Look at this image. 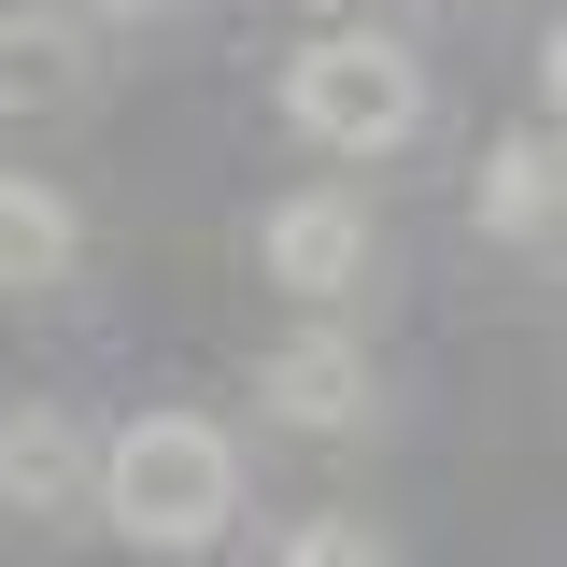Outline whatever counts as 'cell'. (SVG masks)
Instances as JSON below:
<instances>
[{"instance_id": "cell-4", "label": "cell", "mask_w": 567, "mask_h": 567, "mask_svg": "<svg viewBox=\"0 0 567 567\" xmlns=\"http://www.w3.org/2000/svg\"><path fill=\"white\" fill-rule=\"evenodd\" d=\"M256 256H270V284H284V298L341 312L354 284H369V256H383V227H369V199H341V185H312V199H270V227H256Z\"/></svg>"}, {"instance_id": "cell-5", "label": "cell", "mask_w": 567, "mask_h": 567, "mask_svg": "<svg viewBox=\"0 0 567 567\" xmlns=\"http://www.w3.org/2000/svg\"><path fill=\"white\" fill-rule=\"evenodd\" d=\"M256 398H270V425H312V440H341V425H369L383 369H369V341H354V327H298V341H270Z\"/></svg>"}, {"instance_id": "cell-10", "label": "cell", "mask_w": 567, "mask_h": 567, "mask_svg": "<svg viewBox=\"0 0 567 567\" xmlns=\"http://www.w3.org/2000/svg\"><path fill=\"white\" fill-rule=\"evenodd\" d=\"M71 29H142V14H171V0H58Z\"/></svg>"}, {"instance_id": "cell-7", "label": "cell", "mask_w": 567, "mask_h": 567, "mask_svg": "<svg viewBox=\"0 0 567 567\" xmlns=\"http://www.w3.org/2000/svg\"><path fill=\"white\" fill-rule=\"evenodd\" d=\"M71 256H85V213L43 171H0V298H58Z\"/></svg>"}, {"instance_id": "cell-8", "label": "cell", "mask_w": 567, "mask_h": 567, "mask_svg": "<svg viewBox=\"0 0 567 567\" xmlns=\"http://www.w3.org/2000/svg\"><path fill=\"white\" fill-rule=\"evenodd\" d=\"M554 128H511L483 156V185H468V213H483V241H554Z\"/></svg>"}, {"instance_id": "cell-2", "label": "cell", "mask_w": 567, "mask_h": 567, "mask_svg": "<svg viewBox=\"0 0 567 567\" xmlns=\"http://www.w3.org/2000/svg\"><path fill=\"white\" fill-rule=\"evenodd\" d=\"M284 128L312 142V156H398L425 128V71L383 29H327V43L284 58Z\"/></svg>"}, {"instance_id": "cell-6", "label": "cell", "mask_w": 567, "mask_h": 567, "mask_svg": "<svg viewBox=\"0 0 567 567\" xmlns=\"http://www.w3.org/2000/svg\"><path fill=\"white\" fill-rule=\"evenodd\" d=\"M85 29H71L58 0H14V14H0V114H71V100H85Z\"/></svg>"}, {"instance_id": "cell-11", "label": "cell", "mask_w": 567, "mask_h": 567, "mask_svg": "<svg viewBox=\"0 0 567 567\" xmlns=\"http://www.w3.org/2000/svg\"><path fill=\"white\" fill-rule=\"evenodd\" d=\"M454 14H483V0H454Z\"/></svg>"}, {"instance_id": "cell-3", "label": "cell", "mask_w": 567, "mask_h": 567, "mask_svg": "<svg viewBox=\"0 0 567 567\" xmlns=\"http://www.w3.org/2000/svg\"><path fill=\"white\" fill-rule=\"evenodd\" d=\"M85 496H100V425L71 398H14L0 412V511L14 525H71Z\"/></svg>"}, {"instance_id": "cell-9", "label": "cell", "mask_w": 567, "mask_h": 567, "mask_svg": "<svg viewBox=\"0 0 567 567\" xmlns=\"http://www.w3.org/2000/svg\"><path fill=\"white\" fill-rule=\"evenodd\" d=\"M270 567H398V554H383L369 525H341V511H327V525H298V539H284Z\"/></svg>"}, {"instance_id": "cell-1", "label": "cell", "mask_w": 567, "mask_h": 567, "mask_svg": "<svg viewBox=\"0 0 567 567\" xmlns=\"http://www.w3.org/2000/svg\"><path fill=\"white\" fill-rule=\"evenodd\" d=\"M128 554H213L241 511V454L213 412H128L100 440V496H85Z\"/></svg>"}]
</instances>
